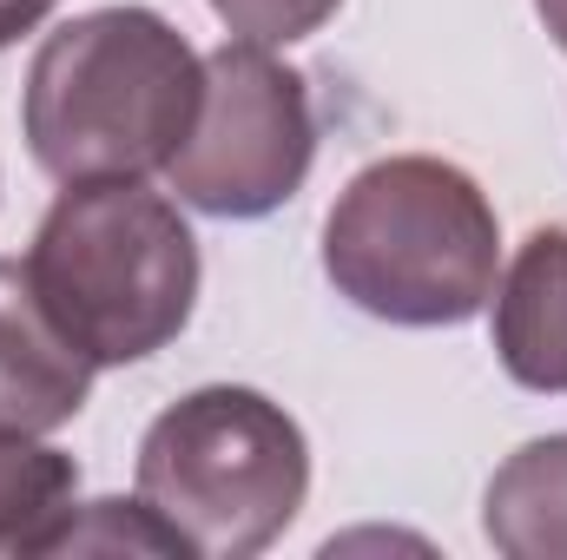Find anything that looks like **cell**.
Listing matches in <instances>:
<instances>
[{
	"label": "cell",
	"instance_id": "1",
	"mask_svg": "<svg viewBox=\"0 0 567 560\" xmlns=\"http://www.w3.org/2000/svg\"><path fill=\"white\" fill-rule=\"evenodd\" d=\"M205 60L152 7H93L53 27L27 66L20 133L53 185L152 178L198 120Z\"/></svg>",
	"mask_w": 567,
	"mask_h": 560
},
{
	"label": "cell",
	"instance_id": "2",
	"mask_svg": "<svg viewBox=\"0 0 567 560\" xmlns=\"http://www.w3.org/2000/svg\"><path fill=\"white\" fill-rule=\"evenodd\" d=\"M323 278L396 330H455L488 310L502 278L495 205L449 158H377L323 218Z\"/></svg>",
	"mask_w": 567,
	"mask_h": 560
},
{
	"label": "cell",
	"instance_id": "3",
	"mask_svg": "<svg viewBox=\"0 0 567 560\" xmlns=\"http://www.w3.org/2000/svg\"><path fill=\"white\" fill-rule=\"evenodd\" d=\"M27 278L53 323L100 363L158 356L198 303V238L145 178L66 185L33 231Z\"/></svg>",
	"mask_w": 567,
	"mask_h": 560
},
{
	"label": "cell",
	"instance_id": "4",
	"mask_svg": "<svg viewBox=\"0 0 567 560\" xmlns=\"http://www.w3.org/2000/svg\"><path fill=\"white\" fill-rule=\"evenodd\" d=\"M310 442L297 416L245 383H212L140 435V501L198 560H251L303 515Z\"/></svg>",
	"mask_w": 567,
	"mask_h": 560
},
{
	"label": "cell",
	"instance_id": "5",
	"mask_svg": "<svg viewBox=\"0 0 567 560\" xmlns=\"http://www.w3.org/2000/svg\"><path fill=\"white\" fill-rule=\"evenodd\" d=\"M317 158V113L297 66H284L278 46L225 40L205 53V93L185 145L165 165V185L178 205L205 218H271L290 205Z\"/></svg>",
	"mask_w": 567,
	"mask_h": 560
},
{
	"label": "cell",
	"instance_id": "6",
	"mask_svg": "<svg viewBox=\"0 0 567 560\" xmlns=\"http://www.w3.org/2000/svg\"><path fill=\"white\" fill-rule=\"evenodd\" d=\"M100 363L53 323L27 258H0V428L53 435L86 409Z\"/></svg>",
	"mask_w": 567,
	"mask_h": 560
},
{
	"label": "cell",
	"instance_id": "7",
	"mask_svg": "<svg viewBox=\"0 0 567 560\" xmlns=\"http://www.w3.org/2000/svg\"><path fill=\"white\" fill-rule=\"evenodd\" d=\"M495 356L522 390L567 396V225L528 231L495 278Z\"/></svg>",
	"mask_w": 567,
	"mask_h": 560
},
{
	"label": "cell",
	"instance_id": "8",
	"mask_svg": "<svg viewBox=\"0 0 567 560\" xmlns=\"http://www.w3.org/2000/svg\"><path fill=\"white\" fill-rule=\"evenodd\" d=\"M482 535L508 560H567V428L522 442L495 468Z\"/></svg>",
	"mask_w": 567,
	"mask_h": 560
},
{
	"label": "cell",
	"instance_id": "9",
	"mask_svg": "<svg viewBox=\"0 0 567 560\" xmlns=\"http://www.w3.org/2000/svg\"><path fill=\"white\" fill-rule=\"evenodd\" d=\"M80 508V462L40 435L0 428V554H53Z\"/></svg>",
	"mask_w": 567,
	"mask_h": 560
},
{
	"label": "cell",
	"instance_id": "10",
	"mask_svg": "<svg viewBox=\"0 0 567 560\" xmlns=\"http://www.w3.org/2000/svg\"><path fill=\"white\" fill-rule=\"evenodd\" d=\"M120 548H140V554H185L178 535H172L145 501H86V508H73V521L53 535V554H120Z\"/></svg>",
	"mask_w": 567,
	"mask_h": 560
},
{
	"label": "cell",
	"instance_id": "11",
	"mask_svg": "<svg viewBox=\"0 0 567 560\" xmlns=\"http://www.w3.org/2000/svg\"><path fill=\"white\" fill-rule=\"evenodd\" d=\"M343 0H212V13L231 27V40H258V46H290L310 40Z\"/></svg>",
	"mask_w": 567,
	"mask_h": 560
},
{
	"label": "cell",
	"instance_id": "12",
	"mask_svg": "<svg viewBox=\"0 0 567 560\" xmlns=\"http://www.w3.org/2000/svg\"><path fill=\"white\" fill-rule=\"evenodd\" d=\"M60 0H0V46H13L20 33H33Z\"/></svg>",
	"mask_w": 567,
	"mask_h": 560
},
{
	"label": "cell",
	"instance_id": "13",
	"mask_svg": "<svg viewBox=\"0 0 567 560\" xmlns=\"http://www.w3.org/2000/svg\"><path fill=\"white\" fill-rule=\"evenodd\" d=\"M535 13H542V27L555 33V46L567 53V0H535Z\"/></svg>",
	"mask_w": 567,
	"mask_h": 560
}]
</instances>
